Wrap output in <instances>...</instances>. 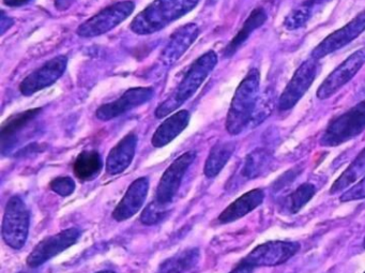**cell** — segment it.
Segmentation results:
<instances>
[{
	"label": "cell",
	"mask_w": 365,
	"mask_h": 273,
	"mask_svg": "<svg viewBox=\"0 0 365 273\" xmlns=\"http://www.w3.org/2000/svg\"><path fill=\"white\" fill-rule=\"evenodd\" d=\"M200 0H155L133 21L130 29L140 36L158 33L191 12Z\"/></svg>",
	"instance_id": "1"
},
{
	"label": "cell",
	"mask_w": 365,
	"mask_h": 273,
	"mask_svg": "<svg viewBox=\"0 0 365 273\" xmlns=\"http://www.w3.org/2000/svg\"><path fill=\"white\" fill-rule=\"evenodd\" d=\"M259 83V71L252 69L237 88L226 118V130L232 135H238L251 125L258 103Z\"/></svg>",
	"instance_id": "2"
},
{
	"label": "cell",
	"mask_w": 365,
	"mask_h": 273,
	"mask_svg": "<svg viewBox=\"0 0 365 273\" xmlns=\"http://www.w3.org/2000/svg\"><path fill=\"white\" fill-rule=\"evenodd\" d=\"M217 63V55L213 51H209L194 61L174 93L155 110L157 118L168 116L170 113L178 110L190 98L193 97L209 74L213 71Z\"/></svg>",
	"instance_id": "3"
},
{
	"label": "cell",
	"mask_w": 365,
	"mask_h": 273,
	"mask_svg": "<svg viewBox=\"0 0 365 273\" xmlns=\"http://www.w3.org/2000/svg\"><path fill=\"white\" fill-rule=\"evenodd\" d=\"M365 130V100L333 119L322 140L320 144L324 147H336L352 138L360 135Z\"/></svg>",
	"instance_id": "4"
},
{
	"label": "cell",
	"mask_w": 365,
	"mask_h": 273,
	"mask_svg": "<svg viewBox=\"0 0 365 273\" xmlns=\"http://www.w3.org/2000/svg\"><path fill=\"white\" fill-rule=\"evenodd\" d=\"M29 212L19 196H12L6 207L1 235L6 244L14 249L24 247L29 238Z\"/></svg>",
	"instance_id": "5"
},
{
	"label": "cell",
	"mask_w": 365,
	"mask_h": 273,
	"mask_svg": "<svg viewBox=\"0 0 365 273\" xmlns=\"http://www.w3.org/2000/svg\"><path fill=\"white\" fill-rule=\"evenodd\" d=\"M135 9L133 1L125 0L106 8L78 27L76 34L83 38H95L104 35L127 20Z\"/></svg>",
	"instance_id": "6"
},
{
	"label": "cell",
	"mask_w": 365,
	"mask_h": 273,
	"mask_svg": "<svg viewBox=\"0 0 365 273\" xmlns=\"http://www.w3.org/2000/svg\"><path fill=\"white\" fill-rule=\"evenodd\" d=\"M319 63L316 59H307L294 72L290 82L282 93L279 99V110L281 112L292 110L302 99L317 76Z\"/></svg>",
	"instance_id": "7"
},
{
	"label": "cell",
	"mask_w": 365,
	"mask_h": 273,
	"mask_svg": "<svg viewBox=\"0 0 365 273\" xmlns=\"http://www.w3.org/2000/svg\"><path fill=\"white\" fill-rule=\"evenodd\" d=\"M294 241H269L258 245L241 262L252 267H275L289 260L300 251Z\"/></svg>",
	"instance_id": "8"
},
{
	"label": "cell",
	"mask_w": 365,
	"mask_h": 273,
	"mask_svg": "<svg viewBox=\"0 0 365 273\" xmlns=\"http://www.w3.org/2000/svg\"><path fill=\"white\" fill-rule=\"evenodd\" d=\"M81 235L82 232L78 228L72 227L63 230L54 236L46 237L41 242L38 243L37 247L29 254L27 257V264L31 268H37L46 264L61 252L76 244L81 238Z\"/></svg>",
	"instance_id": "9"
},
{
	"label": "cell",
	"mask_w": 365,
	"mask_h": 273,
	"mask_svg": "<svg viewBox=\"0 0 365 273\" xmlns=\"http://www.w3.org/2000/svg\"><path fill=\"white\" fill-rule=\"evenodd\" d=\"M365 63V48L354 52L343 61L317 89V98L326 100L345 86L360 71Z\"/></svg>",
	"instance_id": "10"
},
{
	"label": "cell",
	"mask_w": 365,
	"mask_h": 273,
	"mask_svg": "<svg viewBox=\"0 0 365 273\" xmlns=\"http://www.w3.org/2000/svg\"><path fill=\"white\" fill-rule=\"evenodd\" d=\"M363 31H365V11L361 12L347 25L331 34L322 43L318 44L312 52V58L319 61L332 53L337 52L356 39Z\"/></svg>",
	"instance_id": "11"
},
{
	"label": "cell",
	"mask_w": 365,
	"mask_h": 273,
	"mask_svg": "<svg viewBox=\"0 0 365 273\" xmlns=\"http://www.w3.org/2000/svg\"><path fill=\"white\" fill-rule=\"evenodd\" d=\"M67 66L68 58L66 56H57L51 59L21 83V93L26 97H31L34 93L52 86L63 76Z\"/></svg>",
	"instance_id": "12"
},
{
	"label": "cell",
	"mask_w": 365,
	"mask_h": 273,
	"mask_svg": "<svg viewBox=\"0 0 365 273\" xmlns=\"http://www.w3.org/2000/svg\"><path fill=\"white\" fill-rule=\"evenodd\" d=\"M196 158L195 151H187L177 158L164 172L157 189V202L170 205L180 187L181 181L187 168L192 165Z\"/></svg>",
	"instance_id": "13"
},
{
	"label": "cell",
	"mask_w": 365,
	"mask_h": 273,
	"mask_svg": "<svg viewBox=\"0 0 365 273\" xmlns=\"http://www.w3.org/2000/svg\"><path fill=\"white\" fill-rule=\"evenodd\" d=\"M155 91L150 87L129 89L119 99L100 106L97 110V118L102 121L112 120L150 101Z\"/></svg>",
	"instance_id": "14"
},
{
	"label": "cell",
	"mask_w": 365,
	"mask_h": 273,
	"mask_svg": "<svg viewBox=\"0 0 365 273\" xmlns=\"http://www.w3.org/2000/svg\"><path fill=\"white\" fill-rule=\"evenodd\" d=\"M200 29L197 25L190 23L175 31L170 37L168 46L162 52L160 61L166 67L174 65L189 50L190 46L195 42L200 36Z\"/></svg>",
	"instance_id": "15"
},
{
	"label": "cell",
	"mask_w": 365,
	"mask_h": 273,
	"mask_svg": "<svg viewBox=\"0 0 365 273\" xmlns=\"http://www.w3.org/2000/svg\"><path fill=\"white\" fill-rule=\"evenodd\" d=\"M149 181L146 177L136 179L125 192L121 202L115 208L113 217L123 222L135 215L142 208L148 194Z\"/></svg>",
	"instance_id": "16"
},
{
	"label": "cell",
	"mask_w": 365,
	"mask_h": 273,
	"mask_svg": "<svg viewBox=\"0 0 365 273\" xmlns=\"http://www.w3.org/2000/svg\"><path fill=\"white\" fill-rule=\"evenodd\" d=\"M138 146V136L134 133L125 135L110 150L106 159V172L110 175H118L125 172L133 161Z\"/></svg>",
	"instance_id": "17"
},
{
	"label": "cell",
	"mask_w": 365,
	"mask_h": 273,
	"mask_svg": "<svg viewBox=\"0 0 365 273\" xmlns=\"http://www.w3.org/2000/svg\"><path fill=\"white\" fill-rule=\"evenodd\" d=\"M264 191L262 189L252 190L235 200L220 215L219 222L221 224L232 223L257 208L264 202Z\"/></svg>",
	"instance_id": "18"
},
{
	"label": "cell",
	"mask_w": 365,
	"mask_h": 273,
	"mask_svg": "<svg viewBox=\"0 0 365 273\" xmlns=\"http://www.w3.org/2000/svg\"><path fill=\"white\" fill-rule=\"evenodd\" d=\"M190 123V113L187 110H180L173 115L170 118L166 119L153 134V146L157 148L166 146L174 140L179 134L185 131Z\"/></svg>",
	"instance_id": "19"
},
{
	"label": "cell",
	"mask_w": 365,
	"mask_h": 273,
	"mask_svg": "<svg viewBox=\"0 0 365 273\" xmlns=\"http://www.w3.org/2000/svg\"><path fill=\"white\" fill-rule=\"evenodd\" d=\"M40 112H41V108L26 110V112L20 113V114L10 117V118L4 123L3 128H1V132H0L3 153H5L6 149L14 147L16 140H18L19 134L24 131L25 128H26L34 119H36V117L40 114Z\"/></svg>",
	"instance_id": "20"
},
{
	"label": "cell",
	"mask_w": 365,
	"mask_h": 273,
	"mask_svg": "<svg viewBox=\"0 0 365 273\" xmlns=\"http://www.w3.org/2000/svg\"><path fill=\"white\" fill-rule=\"evenodd\" d=\"M331 0H303L298 7L292 10L284 20L287 31H297L304 27Z\"/></svg>",
	"instance_id": "21"
},
{
	"label": "cell",
	"mask_w": 365,
	"mask_h": 273,
	"mask_svg": "<svg viewBox=\"0 0 365 273\" xmlns=\"http://www.w3.org/2000/svg\"><path fill=\"white\" fill-rule=\"evenodd\" d=\"M267 21V14L262 8H256L251 14H250L247 20L243 24L242 29L237 34L236 37L230 42L224 51L225 57H232V55L236 54L237 51L245 43L250 36L256 29H259L260 26L264 24Z\"/></svg>",
	"instance_id": "22"
},
{
	"label": "cell",
	"mask_w": 365,
	"mask_h": 273,
	"mask_svg": "<svg viewBox=\"0 0 365 273\" xmlns=\"http://www.w3.org/2000/svg\"><path fill=\"white\" fill-rule=\"evenodd\" d=\"M273 164V155L266 149H256L252 151L243 164L241 174L247 179H256L267 174Z\"/></svg>",
	"instance_id": "23"
},
{
	"label": "cell",
	"mask_w": 365,
	"mask_h": 273,
	"mask_svg": "<svg viewBox=\"0 0 365 273\" xmlns=\"http://www.w3.org/2000/svg\"><path fill=\"white\" fill-rule=\"evenodd\" d=\"M236 149L234 142L219 143L213 146L205 164L204 172L208 178L217 176L226 165Z\"/></svg>",
	"instance_id": "24"
},
{
	"label": "cell",
	"mask_w": 365,
	"mask_h": 273,
	"mask_svg": "<svg viewBox=\"0 0 365 273\" xmlns=\"http://www.w3.org/2000/svg\"><path fill=\"white\" fill-rule=\"evenodd\" d=\"M103 168L101 157L97 151H83L74 162L73 170L81 181H91L95 179Z\"/></svg>",
	"instance_id": "25"
},
{
	"label": "cell",
	"mask_w": 365,
	"mask_h": 273,
	"mask_svg": "<svg viewBox=\"0 0 365 273\" xmlns=\"http://www.w3.org/2000/svg\"><path fill=\"white\" fill-rule=\"evenodd\" d=\"M200 249H187L160 264L155 273H185L196 266L200 260Z\"/></svg>",
	"instance_id": "26"
},
{
	"label": "cell",
	"mask_w": 365,
	"mask_h": 273,
	"mask_svg": "<svg viewBox=\"0 0 365 273\" xmlns=\"http://www.w3.org/2000/svg\"><path fill=\"white\" fill-rule=\"evenodd\" d=\"M365 174V148L359 153L358 157L348 166L347 170L333 183L330 194H336L356 182Z\"/></svg>",
	"instance_id": "27"
},
{
	"label": "cell",
	"mask_w": 365,
	"mask_h": 273,
	"mask_svg": "<svg viewBox=\"0 0 365 273\" xmlns=\"http://www.w3.org/2000/svg\"><path fill=\"white\" fill-rule=\"evenodd\" d=\"M315 185L309 182L301 185L286 200L285 206L288 212L292 213V215L298 213L315 196Z\"/></svg>",
	"instance_id": "28"
},
{
	"label": "cell",
	"mask_w": 365,
	"mask_h": 273,
	"mask_svg": "<svg viewBox=\"0 0 365 273\" xmlns=\"http://www.w3.org/2000/svg\"><path fill=\"white\" fill-rule=\"evenodd\" d=\"M168 205H163L161 202H153L143 211L140 215V221L145 225H155L163 221L168 215Z\"/></svg>",
	"instance_id": "29"
},
{
	"label": "cell",
	"mask_w": 365,
	"mask_h": 273,
	"mask_svg": "<svg viewBox=\"0 0 365 273\" xmlns=\"http://www.w3.org/2000/svg\"><path fill=\"white\" fill-rule=\"evenodd\" d=\"M273 108V95L271 91H266L264 97L260 98L256 106L255 113H254L253 119H252L251 125L253 127L262 123L269 115L272 112Z\"/></svg>",
	"instance_id": "30"
},
{
	"label": "cell",
	"mask_w": 365,
	"mask_h": 273,
	"mask_svg": "<svg viewBox=\"0 0 365 273\" xmlns=\"http://www.w3.org/2000/svg\"><path fill=\"white\" fill-rule=\"evenodd\" d=\"M50 187L51 190L54 191L55 193L66 197V196L71 195L73 193L74 190H76V182L70 177H58V178L52 180Z\"/></svg>",
	"instance_id": "31"
},
{
	"label": "cell",
	"mask_w": 365,
	"mask_h": 273,
	"mask_svg": "<svg viewBox=\"0 0 365 273\" xmlns=\"http://www.w3.org/2000/svg\"><path fill=\"white\" fill-rule=\"evenodd\" d=\"M365 198V176L362 180L359 181L354 187L341 194L339 200L343 202H354V200Z\"/></svg>",
	"instance_id": "32"
},
{
	"label": "cell",
	"mask_w": 365,
	"mask_h": 273,
	"mask_svg": "<svg viewBox=\"0 0 365 273\" xmlns=\"http://www.w3.org/2000/svg\"><path fill=\"white\" fill-rule=\"evenodd\" d=\"M301 172H302V168L300 166H296V168H292L285 174L282 175L273 185V191L279 192L283 190L286 185H290L301 174Z\"/></svg>",
	"instance_id": "33"
},
{
	"label": "cell",
	"mask_w": 365,
	"mask_h": 273,
	"mask_svg": "<svg viewBox=\"0 0 365 273\" xmlns=\"http://www.w3.org/2000/svg\"><path fill=\"white\" fill-rule=\"evenodd\" d=\"M12 25H14V20L10 19L9 16H6L5 12H1V22H0V29H1V31H0V34L4 35V34H5L6 31L12 26Z\"/></svg>",
	"instance_id": "34"
},
{
	"label": "cell",
	"mask_w": 365,
	"mask_h": 273,
	"mask_svg": "<svg viewBox=\"0 0 365 273\" xmlns=\"http://www.w3.org/2000/svg\"><path fill=\"white\" fill-rule=\"evenodd\" d=\"M76 0H55V7L59 11H66L72 7Z\"/></svg>",
	"instance_id": "35"
},
{
	"label": "cell",
	"mask_w": 365,
	"mask_h": 273,
	"mask_svg": "<svg viewBox=\"0 0 365 273\" xmlns=\"http://www.w3.org/2000/svg\"><path fill=\"white\" fill-rule=\"evenodd\" d=\"M253 271L254 267L245 264V262H241L236 269H234V270L230 273H253Z\"/></svg>",
	"instance_id": "36"
},
{
	"label": "cell",
	"mask_w": 365,
	"mask_h": 273,
	"mask_svg": "<svg viewBox=\"0 0 365 273\" xmlns=\"http://www.w3.org/2000/svg\"><path fill=\"white\" fill-rule=\"evenodd\" d=\"M31 0H4V4L9 7H21V6L26 5Z\"/></svg>",
	"instance_id": "37"
},
{
	"label": "cell",
	"mask_w": 365,
	"mask_h": 273,
	"mask_svg": "<svg viewBox=\"0 0 365 273\" xmlns=\"http://www.w3.org/2000/svg\"><path fill=\"white\" fill-rule=\"evenodd\" d=\"M19 273H37V272H35V271H31V270H24V271H21V272H19Z\"/></svg>",
	"instance_id": "38"
},
{
	"label": "cell",
	"mask_w": 365,
	"mask_h": 273,
	"mask_svg": "<svg viewBox=\"0 0 365 273\" xmlns=\"http://www.w3.org/2000/svg\"><path fill=\"white\" fill-rule=\"evenodd\" d=\"M98 273H115V272H112V271H101V272H98Z\"/></svg>",
	"instance_id": "39"
},
{
	"label": "cell",
	"mask_w": 365,
	"mask_h": 273,
	"mask_svg": "<svg viewBox=\"0 0 365 273\" xmlns=\"http://www.w3.org/2000/svg\"><path fill=\"white\" fill-rule=\"evenodd\" d=\"M363 247H364V249H365V238H364V241H363Z\"/></svg>",
	"instance_id": "40"
},
{
	"label": "cell",
	"mask_w": 365,
	"mask_h": 273,
	"mask_svg": "<svg viewBox=\"0 0 365 273\" xmlns=\"http://www.w3.org/2000/svg\"><path fill=\"white\" fill-rule=\"evenodd\" d=\"M211 1H215V0H211Z\"/></svg>",
	"instance_id": "41"
},
{
	"label": "cell",
	"mask_w": 365,
	"mask_h": 273,
	"mask_svg": "<svg viewBox=\"0 0 365 273\" xmlns=\"http://www.w3.org/2000/svg\"><path fill=\"white\" fill-rule=\"evenodd\" d=\"M364 95H365V89H364Z\"/></svg>",
	"instance_id": "42"
},
{
	"label": "cell",
	"mask_w": 365,
	"mask_h": 273,
	"mask_svg": "<svg viewBox=\"0 0 365 273\" xmlns=\"http://www.w3.org/2000/svg\"><path fill=\"white\" fill-rule=\"evenodd\" d=\"M365 273V272H364Z\"/></svg>",
	"instance_id": "43"
}]
</instances>
